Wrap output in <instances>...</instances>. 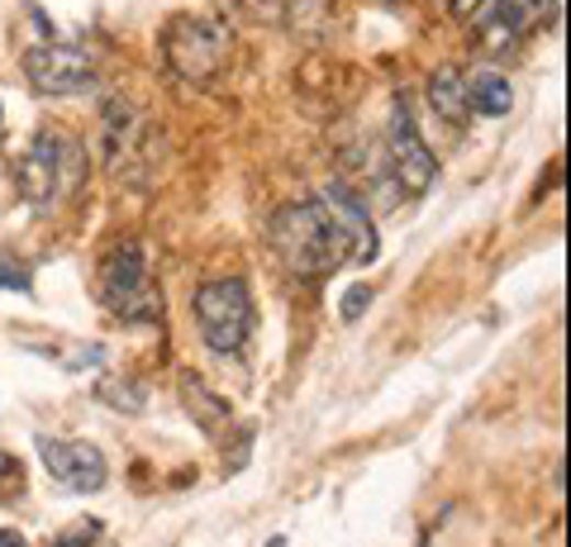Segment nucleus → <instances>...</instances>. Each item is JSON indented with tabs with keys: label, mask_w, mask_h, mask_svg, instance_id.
<instances>
[{
	"label": "nucleus",
	"mask_w": 571,
	"mask_h": 547,
	"mask_svg": "<svg viewBox=\"0 0 571 547\" xmlns=\"http://www.w3.org/2000/svg\"><path fill=\"white\" fill-rule=\"evenodd\" d=\"M96 395L105 400L110 410H124V414H138L143 405H148V391H143V386H128V381H114V377L100 381Z\"/></svg>",
	"instance_id": "nucleus-15"
},
{
	"label": "nucleus",
	"mask_w": 571,
	"mask_h": 547,
	"mask_svg": "<svg viewBox=\"0 0 571 547\" xmlns=\"http://www.w3.org/2000/svg\"><path fill=\"white\" fill-rule=\"evenodd\" d=\"M24 77L38 96H81L96 86V57L77 43H38L24 53Z\"/></svg>",
	"instance_id": "nucleus-6"
},
{
	"label": "nucleus",
	"mask_w": 571,
	"mask_h": 547,
	"mask_svg": "<svg viewBox=\"0 0 571 547\" xmlns=\"http://www.w3.org/2000/svg\"><path fill=\"white\" fill-rule=\"evenodd\" d=\"M324 196L334 200V205H328V210H334L338 220H343V228H348V234H352V257H357V263H377V228H371L367 200H362V196H352L348 186H338V181L328 186Z\"/></svg>",
	"instance_id": "nucleus-10"
},
{
	"label": "nucleus",
	"mask_w": 571,
	"mask_h": 547,
	"mask_svg": "<svg viewBox=\"0 0 571 547\" xmlns=\"http://www.w3.org/2000/svg\"><path fill=\"white\" fill-rule=\"evenodd\" d=\"M428 100H434L438 120L448 124H467V86H462V71L457 67H438L434 77H428Z\"/></svg>",
	"instance_id": "nucleus-12"
},
{
	"label": "nucleus",
	"mask_w": 571,
	"mask_h": 547,
	"mask_svg": "<svg viewBox=\"0 0 571 547\" xmlns=\"http://www.w3.org/2000/svg\"><path fill=\"white\" fill-rule=\"evenodd\" d=\"M10 495H24V462L0 453V500H10Z\"/></svg>",
	"instance_id": "nucleus-17"
},
{
	"label": "nucleus",
	"mask_w": 571,
	"mask_h": 547,
	"mask_svg": "<svg viewBox=\"0 0 571 547\" xmlns=\"http://www.w3.org/2000/svg\"><path fill=\"white\" fill-rule=\"evenodd\" d=\"M0 291H20V295L34 291V281H29V267H24L14 253H5V248H0Z\"/></svg>",
	"instance_id": "nucleus-16"
},
{
	"label": "nucleus",
	"mask_w": 571,
	"mask_h": 547,
	"mask_svg": "<svg viewBox=\"0 0 571 547\" xmlns=\"http://www.w3.org/2000/svg\"><path fill=\"white\" fill-rule=\"evenodd\" d=\"M195 320L214 353H238L253 334V291L243 277H220L195 291Z\"/></svg>",
	"instance_id": "nucleus-4"
},
{
	"label": "nucleus",
	"mask_w": 571,
	"mask_h": 547,
	"mask_svg": "<svg viewBox=\"0 0 571 547\" xmlns=\"http://www.w3.org/2000/svg\"><path fill=\"white\" fill-rule=\"evenodd\" d=\"M271 248L300 277H334L352 257V234L324 200H300V205L277 210L271 220Z\"/></svg>",
	"instance_id": "nucleus-1"
},
{
	"label": "nucleus",
	"mask_w": 571,
	"mask_h": 547,
	"mask_svg": "<svg viewBox=\"0 0 571 547\" xmlns=\"http://www.w3.org/2000/svg\"><path fill=\"white\" fill-rule=\"evenodd\" d=\"M143 120L134 114V105H124L120 96L105 100V134H100V143H105V163L120 181H134L143 177V167H148V157H143Z\"/></svg>",
	"instance_id": "nucleus-8"
},
{
	"label": "nucleus",
	"mask_w": 571,
	"mask_h": 547,
	"mask_svg": "<svg viewBox=\"0 0 571 547\" xmlns=\"http://www.w3.org/2000/svg\"><path fill=\"white\" fill-rule=\"evenodd\" d=\"M14 181H20V191L34 200L38 210H57L63 200L77 196L86 181L81 138L67 134V129H38V134L29 138L20 167H14Z\"/></svg>",
	"instance_id": "nucleus-2"
},
{
	"label": "nucleus",
	"mask_w": 571,
	"mask_h": 547,
	"mask_svg": "<svg viewBox=\"0 0 571 547\" xmlns=\"http://www.w3.org/2000/svg\"><path fill=\"white\" fill-rule=\"evenodd\" d=\"M181 405H186V414L195 420V428H205V434L224 438V428H228V405L210 391L205 381L195 377V371H181Z\"/></svg>",
	"instance_id": "nucleus-11"
},
{
	"label": "nucleus",
	"mask_w": 571,
	"mask_h": 547,
	"mask_svg": "<svg viewBox=\"0 0 571 547\" xmlns=\"http://www.w3.org/2000/svg\"><path fill=\"white\" fill-rule=\"evenodd\" d=\"M96 538H100V524L81 520V524H71L63 538H53V547H96Z\"/></svg>",
	"instance_id": "nucleus-18"
},
{
	"label": "nucleus",
	"mask_w": 571,
	"mask_h": 547,
	"mask_svg": "<svg viewBox=\"0 0 571 547\" xmlns=\"http://www.w3.org/2000/svg\"><path fill=\"white\" fill-rule=\"evenodd\" d=\"M391 157H395V181H400V191H410V196H419L428 191V181H434V153L424 148V138H419V129H414L410 120V105L405 100H395V110H391Z\"/></svg>",
	"instance_id": "nucleus-9"
},
{
	"label": "nucleus",
	"mask_w": 571,
	"mask_h": 547,
	"mask_svg": "<svg viewBox=\"0 0 571 547\" xmlns=\"http://www.w3.org/2000/svg\"><path fill=\"white\" fill-rule=\"evenodd\" d=\"M548 5H552V0H505V10H500V14L481 10V20H495L500 34L514 38V34H524V29H534L542 14H548Z\"/></svg>",
	"instance_id": "nucleus-14"
},
{
	"label": "nucleus",
	"mask_w": 571,
	"mask_h": 547,
	"mask_svg": "<svg viewBox=\"0 0 571 547\" xmlns=\"http://www.w3.org/2000/svg\"><path fill=\"white\" fill-rule=\"evenodd\" d=\"M0 547H29L20 528H0Z\"/></svg>",
	"instance_id": "nucleus-21"
},
{
	"label": "nucleus",
	"mask_w": 571,
	"mask_h": 547,
	"mask_svg": "<svg viewBox=\"0 0 571 547\" xmlns=\"http://www.w3.org/2000/svg\"><path fill=\"white\" fill-rule=\"evenodd\" d=\"M367 305H371V286H352V291L343 295V310L338 314H343V320H357Z\"/></svg>",
	"instance_id": "nucleus-19"
},
{
	"label": "nucleus",
	"mask_w": 571,
	"mask_h": 547,
	"mask_svg": "<svg viewBox=\"0 0 571 547\" xmlns=\"http://www.w3.org/2000/svg\"><path fill=\"white\" fill-rule=\"evenodd\" d=\"M462 86H467V110L477 114H510L514 105V91L500 71H471V77H462Z\"/></svg>",
	"instance_id": "nucleus-13"
},
{
	"label": "nucleus",
	"mask_w": 571,
	"mask_h": 547,
	"mask_svg": "<svg viewBox=\"0 0 571 547\" xmlns=\"http://www.w3.org/2000/svg\"><path fill=\"white\" fill-rule=\"evenodd\" d=\"M100 300L120 314V320H157L163 314V300H157V286L143 267V253L134 243L114 248L100 267Z\"/></svg>",
	"instance_id": "nucleus-5"
},
{
	"label": "nucleus",
	"mask_w": 571,
	"mask_h": 547,
	"mask_svg": "<svg viewBox=\"0 0 571 547\" xmlns=\"http://www.w3.org/2000/svg\"><path fill=\"white\" fill-rule=\"evenodd\" d=\"M163 57L181 81H191V86L214 81L228 63L224 20H214V14H181V20H171L163 34Z\"/></svg>",
	"instance_id": "nucleus-3"
},
{
	"label": "nucleus",
	"mask_w": 571,
	"mask_h": 547,
	"mask_svg": "<svg viewBox=\"0 0 571 547\" xmlns=\"http://www.w3.org/2000/svg\"><path fill=\"white\" fill-rule=\"evenodd\" d=\"M38 457L48 467L53 485L63 491H77V495H91L105 485V457H100L91 443H77V438H38Z\"/></svg>",
	"instance_id": "nucleus-7"
},
{
	"label": "nucleus",
	"mask_w": 571,
	"mask_h": 547,
	"mask_svg": "<svg viewBox=\"0 0 571 547\" xmlns=\"http://www.w3.org/2000/svg\"><path fill=\"white\" fill-rule=\"evenodd\" d=\"M448 5H452V14H462V20H467V14H481L491 0H448Z\"/></svg>",
	"instance_id": "nucleus-20"
}]
</instances>
